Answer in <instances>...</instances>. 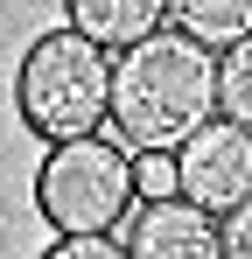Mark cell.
<instances>
[{"label": "cell", "instance_id": "obj_1", "mask_svg": "<svg viewBox=\"0 0 252 259\" xmlns=\"http://www.w3.org/2000/svg\"><path fill=\"white\" fill-rule=\"evenodd\" d=\"M217 119V56L189 35H147L112 56V119L126 154H182V140Z\"/></svg>", "mask_w": 252, "mask_h": 259}, {"label": "cell", "instance_id": "obj_2", "mask_svg": "<svg viewBox=\"0 0 252 259\" xmlns=\"http://www.w3.org/2000/svg\"><path fill=\"white\" fill-rule=\"evenodd\" d=\"M14 119L35 133L42 147L91 140L112 119V56L91 49L77 28H49L21 49L14 70Z\"/></svg>", "mask_w": 252, "mask_h": 259}, {"label": "cell", "instance_id": "obj_3", "mask_svg": "<svg viewBox=\"0 0 252 259\" xmlns=\"http://www.w3.org/2000/svg\"><path fill=\"white\" fill-rule=\"evenodd\" d=\"M35 210L56 238H112L140 210L133 189V154L119 140H63L35 168Z\"/></svg>", "mask_w": 252, "mask_h": 259}, {"label": "cell", "instance_id": "obj_4", "mask_svg": "<svg viewBox=\"0 0 252 259\" xmlns=\"http://www.w3.org/2000/svg\"><path fill=\"white\" fill-rule=\"evenodd\" d=\"M175 196L203 217H231L238 203H252V133L231 119H210L196 140H182Z\"/></svg>", "mask_w": 252, "mask_h": 259}, {"label": "cell", "instance_id": "obj_5", "mask_svg": "<svg viewBox=\"0 0 252 259\" xmlns=\"http://www.w3.org/2000/svg\"><path fill=\"white\" fill-rule=\"evenodd\" d=\"M126 259H224V224L189 210L182 196L140 203L126 224Z\"/></svg>", "mask_w": 252, "mask_h": 259}, {"label": "cell", "instance_id": "obj_6", "mask_svg": "<svg viewBox=\"0 0 252 259\" xmlns=\"http://www.w3.org/2000/svg\"><path fill=\"white\" fill-rule=\"evenodd\" d=\"M63 14H70V28H77L91 49H133V42H147V35H161V21H168V0H63Z\"/></svg>", "mask_w": 252, "mask_h": 259}, {"label": "cell", "instance_id": "obj_7", "mask_svg": "<svg viewBox=\"0 0 252 259\" xmlns=\"http://www.w3.org/2000/svg\"><path fill=\"white\" fill-rule=\"evenodd\" d=\"M168 21L196 49L224 56V49H238L252 35V0H168Z\"/></svg>", "mask_w": 252, "mask_h": 259}, {"label": "cell", "instance_id": "obj_8", "mask_svg": "<svg viewBox=\"0 0 252 259\" xmlns=\"http://www.w3.org/2000/svg\"><path fill=\"white\" fill-rule=\"evenodd\" d=\"M217 119L252 133V35L217 56Z\"/></svg>", "mask_w": 252, "mask_h": 259}, {"label": "cell", "instance_id": "obj_9", "mask_svg": "<svg viewBox=\"0 0 252 259\" xmlns=\"http://www.w3.org/2000/svg\"><path fill=\"white\" fill-rule=\"evenodd\" d=\"M133 189H140V203H168L175 196V154H133Z\"/></svg>", "mask_w": 252, "mask_h": 259}, {"label": "cell", "instance_id": "obj_10", "mask_svg": "<svg viewBox=\"0 0 252 259\" xmlns=\"http://www.w3.org/2000/svg\"><path fill=\"white\" fill-rule=\"evenodd\" d=\"M42 259H126L119 238H56Z\"/></svg>", "mask_w": 252, "mask_h": 259}, {"label": "cell", "instance_id": "obj_11", "mask_svg": "<svg viewBox=\"0 0 252 259\" xmlns=\"http://www.w3.org/2000/svg\"><path fill=\"white\" fill-rule=\"evenodd\" d=\"M224 259H252V203L224 217Z\"/></svg>", "mask_w": 252, "mask_h": 259}]
</instances>
